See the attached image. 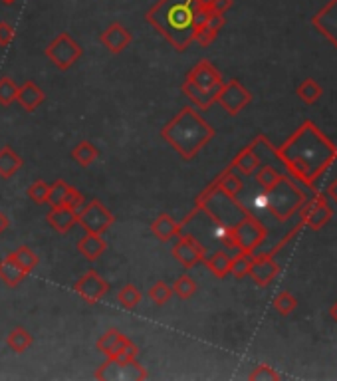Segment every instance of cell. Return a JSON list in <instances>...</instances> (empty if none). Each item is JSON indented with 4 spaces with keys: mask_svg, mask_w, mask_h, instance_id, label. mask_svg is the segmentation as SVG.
<instances>
[{
    "mask_svg": "<svg viewBox=\"0 0 337 381\" xmlns=\"http://www.w3.org/2000/svg\"><path fill=\"white\" fill-rule=\"evenodd\" d=\"M217 131L192 105H185L161 130L163 137L185 161H192L214 140Z\"/></svg>",
    "mask_w": 337,
    "mask_h": 381,
    "instance_id": "3",
    "label": "cell"
},
{
    "mask_svg": "<svg viewBox=\"0 0 337 381\" xmlns=\"http://www.w3.org/2000/svg\"><path fill=\"white\" fill-rule=\"evenodd\" d=\"M4 4H12V2H16V0H2Z\"/></svg>",
    "mask_w": 337,
    "mask_h": 381,
    "instance_id": "51",
    "label": "cell"
},
{
    "mask_svg": "<svg viewBox=\"0 0 337 381\" xmlns=\"http://www.w3.org/2000/svg\"><path fill=\"white\" fill-rule=\"evenodd\" d=\"M329 318H331V320L337 324V302H333L331 308H329Z\"/></svg>",
    "mask_w": 337,
    "mask_h": 381,
    "instance_id": "50",
    "label": "cell"
},
{
    "mask_svg": "<svg viewBox=\"0 0 337 381\" xmlns=\"http://www.w3.org/2000/svg\"><path fill=\"white\" fill-rule=\"evenodd\" d=\"M16 93H19V85L10 78V75H2L0 78V105L9 108L16 102Z\"/></svg>",
    "mask_w": 337,
    "mask_h": 381,
    "instance_id": "37",
    "label": "cell"
},
{
    "mask_svg": "<svg viewBox=\"0 0 337 381\" xmlns=\"http://www.w3.org/2000/svg\"><path fill=\"white\" fill-rule=\"evenodd\" d=\"M304 203L306 195L290 177H282L278 185L266 191V207L278 221H288L294 213L300 211Z\"/></svg>",
    "mask_w": 337,
    "mask_h": 381,
    "instance_id": "5",
    "label": "cell"
},
{
    "mask_svg": "<svg viewBox=\"0 0 337 381\" xmlns=\"http://www.w3.org/2000/svg\"><path fill=\"white\" fill-rule=\"evenodd\" d=\"M248 380L250 381H276V380H280V373L274 372V367H270L268 363H260V365H256L254 370L250 372Z\"/></svg>",
    "mask_w": 337,
    "mask_h": 381,
    "instance_id": "42",
    "label": "cell"
},
{
    "mask_svg": "<svg viewBox=\"0 0 337 381\" xmlns=\"http://www.w3.org/2000/svg\"><path fill=\"white\" fill-rule=\"evenodd\" d=\"M278 272H280V266H278V262L274 261L272 254H268V252L252 254V266H250L248 276L254 280L260 288H266L268 284H272V280L278 276Z\"/></svg>",
    "mask_w": 337,
    "mask_h": 381,
    "instance_id": "14",
    "label": "cell"
},
{
    "mask_svg": "<svg viewBox=\"0 0 337 381\" xmlns=\"http://www.w3.org/2000/svg\"><path fill=\"white\" fill-rule=\"evenodd\" d=\"M311 24L337 48V0H329L328 4L311 19Z\"/></svg>",
    "mask_w": 337,
    "mask_h": 381,
    "instance_id": "16",
    "label": "cell"
},
{
    "mask_svg": "<svg viewBox=\"0 0 337 381\" xmlns=\"http://www.w3.org/2000/svg\"><path fill=\"white\" fill-rule=\"evenodd\" d=\"M28 274L20 268L19 262L12 259V254H9L6 259L0 261V280L2 284H6L9 288H16L20 282H24Z\"/></svg>",
    "mask_w": 337,
    "mask_h": 381,
    "instance_id": "24",
    "label": "cell"
},
{
    "mask_svg": "<svg viewBox=\"0 0 337 381\" xmlns=\"http://www.w3.org/2000/svg\"><path fill=\"white\" fill-rule=\"evenodd\" d=\"M93 377L95 380H147L149 377V373L147 370L141 365V363L131 362V363H119L115 360H105V363H101L100 367H98V372L93 373Z\"/></svg>",
    "mask_w": 337,
    "mask_h": 381,
    "instance_id": "8",
    "label": "cell"
},
{
    "mask_svg": "<svg viewBox=\"0 0 337 381\" xmlns=\"http://www.w3.org/2000/svg\"><path fill=\"white\" fill-rule=\"evenodd\" d=\"M48 191H50V185L46 181H36L28 187L26 193L30 201H34L36 205H44L46 199H48Z\"/></svg>",
    "mask_w": 337,
    "mask_h": 381,
    "instance_id": "43",
    "label": "cell"
},
{
    "mask_svg": "<svg viewBox=\"0 0 337 381\" xmlns=\"http://www.w3.org/2000/svg\"><path fill=\"white\" fill-rule=\"evenodd\" d=\"M282 173L278 169H274L272 165H260V167L256 169V183L264 189V193L270 191L272 187L278 185L282 181Z\"/></svg>",
    "mask_w": 337,
    "mask_h": 381,
    "instance_id": "31",
    "label": "cell"
},
{
    "mask_svg": "<svg viewBox=\"0 0 337 381\" xmlns=\"http://www.w3.org/2000/svg\"><path fill=\"white\" fill-rule=\"evenodd\" d=\"M121 340H123V334H121L119 330H115V328H111V330H108V332L98 340V350H100L105 357H111L113 353L118 352Z\"/></svg>",
    "mask_w": 337,
    "mask_h": 381,
    "instance_id": "32",
    "label": "cell"
},
{
    "mask_svg": "<svg viewBox=\"0 0 337 381\" xmlns=\"http://www.w3.org/2000/svg\"><path fill=\"white\" fill-rule=\"evenodd\" d=\"M204 264L207 268L217 276V278L224 280L230 274V262H232V256L228 254L227 251H217L210 254L209 259H204Z\"/></svg>",
    "mask_w": 337,
    "mask_h": 381,
    "instance_id": "26",
    "label": "cell"
},
{
    "mask_svg": "<svg viewBox=\"0 0 337 381\" xmlns=\"http://www.w3.org/2000/svg\"><path fill=\"white\" fill-rule=\"evenodd\" d=\"M234 0H212V4L209 6L210 12H217V14H227L228 10L232 9Z\"/></svg>",
    "mask_w": 337,
    "mask_h": 381,
    "instance_id": "46",
    "label": "cell"
},
{
    "mask_svg": "<svg viewBox=\"0 0 337 381\" xmlns=\"http://www.w3.org/2000/svg\"><path fill=\"white\" fill-rule=\"evenodd\" d=\"M171 296H173V288H171L167 282H163V280L155 282V284L151 286V290H149V298H151V302H153L155 306H165V304L171 300Z\"/></svg>",
    "mask_w": 337,
    "mask_h": 381,
    "instance_id": "41",
    "label": "cell"
},
{
    "mask_svg": "<svg viewBox=\"0 0 337 381\" xmlns=\"http://www.w3.org/2000/svg\"><path fill=\"white\" fill-rule=\"evenodd\" d=\"M137 355H139V348L129 340L128 335H123V340H121V344H119L118 352L113 353L110 360H115V362L119 363H131L135 362Z\"/></svg>",
    "mask_w": 337,
    "mask_h": 381,
    "instance_id": "35",
    "label": "cell"
},
{
    "mask_svg": "<svg viewBox=\"0 0 337 381\" xmlns=\"http://www.w3.org/2000/svg\"><path fill=\"white\" fill-rule=\"evenodd\" d=\"M44 92H42L34 82H24V84L19 88V93H16V102H19L26 112L38 110V108L44 103Z\"/></svg>",
    "mask_w": 337,
    "mask_h": 381,
    "instance_id": "22",
    "label": "cell"
},
{
    "mask_svg": "<svg viewBox=\"0 0 337 381\" xmlns=\"http://www.w3.org/2000/svg\"><path fill=\"white\" fill-rule=\"evenodd\" d=\"M46 221L58 233H68V231H72L73 226L78 224V213L66 205L52 207L50 213L46 214Z\"/></svg>",
    "mask_w": 337,
    "mask_h": 381,
    "instance_id": "17",
    "label": "cell"
},
{
    "mask_svg": "<svg viewBox=\"0 0 337 381\" xmlns=\"http://www.w3.org/2000/svg\"><path fill=\"white\" fill-rule=\"evenodd\" d=\"M173 256L175 261L181 262L185 268H192L207 259V251L192 234H181L179 241L175 242Z\"/></svg>",
    "mask_w": 337,
    "mask_h": 381,
    "instance_id": "12",
    "label": "cell"
},
{
    "mask_svg": "<svg viewBox=\"0 0 337 381\" xmlns=\"http://www.w3.org/2000/svg\"><path fill=\"white\" fill-rule=\"evenodd\" d=\"M171 288H173V294H177L181 300H189V298L195 296V292H197V282H195L189 274H182V276L175 280V284Z\"/></svg>",
    "mask_w": 337,
    "mask_h": 381,
    "instance_id": "40",
    "label": "cell"
},
{
    "mask_svg": "<svg viewBox=\"0 0 337 381\" xmlns=\"http://www.w3.org/2000/svg\"><path fill=\"white\" fill-rule=\"evenodd\" d=\"M187 80L204 92H219L220 85L224 84L220 72L209 60H201L199 64L192 66V70L187 74Z\"/></svg>",
    "mask_w": 337,
    "mask_h": 381,
    "instance_id": "13",
    "label": "cell"
},
{
    "mask_svg": "<svg viewBox=\"0 0 337 381\" xmlns=\"http://www.w3.org/2000/svg\"><path fill=\"white\" fill-rule=\"evenodd\" d=\"M118 302L121 304V308L133 310V308L141 302V292H139V288H137L135 284H125L123 288L119 290Z\"/></svg>",
    "mask_w": 337,
    "mask_h": 381,
    "instance_id": "39",
    "label": "cell"
},
{
    "mask_svg": "<svg viewBox=\"0 0 337 381\" xmlns=\"http://www.w3.org/2000/svg\"><path fill=\"white\" fill-rule=\"evenodd\" d=\"M262 165V159L260 155L256 153V141L254 143H250L247 147L242 149L240 153H238L237 157L232 159V163L228 165V167L238 169L242 175H254L256 169Z\"/></svg>",
    "mask_w": 337,
    "mask_h": 381,
    "instance_id": "20",
    "label": "cell"
},
{
    "mask_svg": "<svg viewBox=\"0 0 337 381\" xmlns=\"http://www.w3.org/2000/svg\"><path fill=\"white\" fill-rule=\"evenodd\" d=\"M217 102L228 115H238L248 103L252 102V93L248 92L238 80H230L227 84H222V88L219 90Z\"/></svg>",
    "mask_w": 337,
    "mask_h": 381,
    "instance_id": "10",
    "label": "cell"
},
{
    "mask_svg": "<svg viewBox=\"0 0 337 381\" xmlns=\"http://www.w3.org/2000/svg\"><path fill=\"white\" fill-rule=\"evenodd\" d=\"M113 223H115V216L98 199H91L90 203H85L78 211V224H82L85 233L103 234L105 231H110V226Z\"/></svg>",
    "mask_w": 337,
    "mask_h": 381,
    "instance_id": "7",
    "label": "cell"
},
{
    "mask_svg": "<svg viewBox=\"0 0 337 381\" xmlns=\"http://www.w3.org/2000/svg\"><path fill=\"white\" fill-rule=\"evenodd\" d=\"M328 197L337 205V177H336V179H333V181H331V183H329V187H328Z\"/></svg>",
    "mask_w": 337,
    "mask_h": 381,
    "instance_id": "47",
    "label": "cell"
},
{
    "mask_svg": "<svg viewBox=\"0 0 337 381\" xmlns=\"http://www.w3.org/2000/svg\"><path fill=\"white\" fill-rule=\"evenodd\" d=\"M266 226L254 214H247L242 221H238L230 231H220V242L230 251H242L254 254L256 249L266 241Z\"/></svg>",
    "mask_w": 337,
    "mask_h": 381,
    "instance_id": "4",
    "label": "cell"
},
{
    "mask_svg": "<svg viewBox=\"0 0 337 381\" xmlns=\"http://www.w3.org/2000/svg\"><path fill=\"white\" fill-rule=\"evenodd\" d=\"M70 187L66 181H62V179H58V181H54L52 185H50V191H48V199H46V203L50 205V209L52 207H60L64 205L66 203V197H68V191H70Z\"/></svg>",
    "mask_w": 337,
    "mask_h": 381,
    "instance_id": "38",
    "label": "cell"
},
{
    "mask_svg": "<svg viewBox=\"0 0 337 381\" xmlns=\"http://www.w3.org/2000/svg\"><path fill=\"white\" fill-rule=\"evenodd\" d=\"M14 40V28L10 26L6 20H0V48H6Z\"/></svg>",
    "mask_w": 337,
    "mask_h": 381,
    "instance_id": "45",
    "label": "cell"
},
{
    "mask_svg": "<svg viewBox=\"0 0 337 381\" xmlns=\"http://www.w3.org/2000/svg\"><path fill=\"white\" fill-rule=\"evenodd\" d=\"M22 157L10 145H4L0 149V177L2 179H10L19 173V169L22 167Z\"/></svg>",
    "mask_w": 337,
    "mask_h": 381,
    "instance_id": "25",
    "label": "cell"
},
{
    "mask_svg": "<svg viewBox=\"0 0 337 381\" xmlns=\"http://www.w3.org/2000/svg\"><path fill=\"white\" fill-rule=\"evenodd\" d=\"M274 153L288 173L306 187L316 185L319 177L337 161V145L319 131L313 121H304L296 133L274 149Z\"/></svg>",
    "mask_w": 337,
    "mask_h": 381,
    "instance_id": "1",
    "label": "cell"
},
{
    "mask_svg": "<svg viewBox=\"0 0 337 381\" xmlns=\"http://www.w3.org/2000/svg\"><path fill=\"white\" fill-rule=\"evenodd\" d=\"M224 22H227L224 14L210 12L207 22L195 30V42H199L201 46H210V44L217 40V36H219V32L222 30V26H224Z\"/></svg>",
    "mask_w": 337,
    "mask_h": 381,
    "instance_id": "19",
    "label": "cell"
},
{
    "mask_svg": "<svg viewBox=\"0 0 337 381\" xmlns=\"http://www.w3.org/2000/svg\"><path fill=\"white\" fill-rule=\"evenodd\" d=\"M98 157H100V151H98V147H95L91 141H80V143L72 149V159L82 169L93 165V163L98 161Z\"/></svg>",
    "mask_w": 337,
    "mask_h": 381,
    "instance_id": "28",
    "label": "cell"
},
{
    "mask_svg": "<svg viewBox=\"0 0 337 381\" xmlns=\"http://www.w3.org/2000/svg\"><path fill=\"white\" fill-rule=\"evenodd\" d=\"M274 308H276V312H278L280 316H290V314L296 312V308H298V298L294 296L292 292L282 290L278 296L274 298Z\"/></svg>",
    "mask_w": 337,
    "mask_h": 381,
    "instance_id": "36",
    "label": "cell"
},
{
    "mask_svg": "<svg viewBox=\"0 0 337 381\" xmlns=\"http://www.w3.org/2000/svg\"><path fill=\"white\" fill-rule=\"evenodd\" d=\"M108 249V242L103 241V236L101 234H93V233H85L78 241V252L82 254L85 261L95 262L100 259L101 254L105 252Z\"/></svg>",
    "mask_w": 337,
    "mask_h": 381,
    "instance_id": "21",
    "label": "cell"
},
{
    "mask_svg": "<svg viewBox=\"0 0 337 381\" xmlns=\"http://www.w3.org/2000/svg\"><path fill=\"white\" fill-rule=\"evenodd\" d=\"M9 226H10L9 216H6V214H4V213H2V211H0V234L4 233V231H6Z\"/></svg>",
    "mask_w": 337,
    "mask_h": 381,
    "instance_id": "48",
    "label": "cell"
},
{
    "mask_svg": "<svg viewBox=\"0 0 337 381\" xmlns=\"http://www.w3.org/2000/svg\"><path fill=\"white\" fill-rule=\"evenodd\" d=\"M214 183H217V187H219L222 193H227V195L230 197H238V193L244 189L242 179H240V175L234 173V169L232 167L224 169V171L214 179Z\"/></svg>",
    "mask_w": 337,
    "mask_h": 381,
    "instance_id": "27",
    "label": "cell"
},
{
    "mask_svg": "<svg viewBox=\"0 0 337 381\" xmlns=\"http://www.w3.org/2000/svg\"><path fill=\"white\" fill-rule=\"evenodd\" d=\"M296 93H298V98H300L301 102L308 103V105H313V103H318L319 98L323 95V88L319 85L318 80L308 78V80H304V82L296 88Z\"/></svg>",
    "mask_w": 337,
    "mask_h": 381,
    "instance_id": "29",
    "label": "cell"
},
{
    "mask_svg": "<svg viewBox=\"0 0 337 381\" xmlns=\"http://www.w3.org/2000/svg\"><path fill=\"white\" fill-rule=\"evenodd\" d=\"M82 46H80L72 38V34H68V32L58 34V36L48 44V48H46V58H48L58 70H62V72L70 70V68L82 58Z\"/></svg>",
    "mask_w": 337,
    "mask_h": 381,
    "instance_id": "6",
    "label": "cell"
},
{
    "mask_svg": "<svg viewBox=\"0 0 337 381\" xmlns=\"http://www.w3.org/2000/svg\"><path fill=\"white\" fill-rule=\"evenodd\" d=\"M250 266H252V254H250V252L238 251L237 254L232 256V262H230V274L237 280H242L244 276H248Z\"/></svg>",
    "mask_w": 337,
    "mask_h": 381,
    "instance_id": "34",
    "label": "cell"
},
{
    "mask_svg": "<svg viewBox=\"0 0 337 381\" xmlns=\"http://www.w3.org/2000/svg\"><path fill=\"white\" fill-rule=\"evenodd\" d=\"M73 290H76V294L82 298V300H85L88 304H98L100 300L108 296L110 284L101 278L95 270H88L82 278L73 284Z\"/></svg>",
    "mask_w": 337,
    "mask_h": 381,
    "instance_id": "11",
    "label": "cell"
},
{
    "mask_svg": "<svg viewBox=\"0 0 337 381\" xmlns=\"http://www.w3.org/2000/svg\"><path fill=\"white\" fill-rule=\"evenodd\" d=\"M220 88H222V85H220ZM181 90L182 93L191 100L192 105H197L199 110H210V108L217 103V95H219V92H204L201 88H197L195 84H191L189 80L182 82Z\"/></svg>",
    "mask_w": 337,
    "mask_h": 381,
    "instance_id": "23",
    "label": "cell"
},
{
    "mask_svg": "<svg viewBox=\"0 0 337 381\" xmlns=\"http://www.w3.org/2000/svg\"><path fill=\"white\" fill-rule=\"evenodd\" d=\"M10 254H12V259L19 262V266L22 270H24L26 274H30L32 270L36 268L38 262H40V259H38V254L34 251H32L30 246H19L16 251L10 252Z\"/></svg>",
    "mask_w": 337,
    "mask_h": 381,
    "instance_id": "33",
    "label": "cell"
},
{
    "mask_svg": "<svg viewBox=\"0 0 337 381\" xmlns=\"http://www.w3.org/2000/svg\"><path fill=\"white\" fill-rule=\"evenodd\" d=\"M301 224H306L311 231H321L333 219V209L328 203V197L323 193H316L308 205L300 207Z\"/></svg>",
    "mask_w": 337,
    "mask_h": 381,
    "instance_id": "9",
    "label": "cell"
},
{
    "mask_svg": "<svg viewBox=\"0 0 337 381\" xmlns=\"http://www.w3.org/2000/svg\"><path fill=\"white\" fill-rule=\"evenodd\" d=\"M195 0H157L145 20L177 52H185L195 42Z\"/></svg>",
    "mask_w": 337,
    "mask_h": 381,
    "instance_id": "2",
    "label": "cell"
},
{
    "mask_svg": "<svg viewBox=\"0 0 337 381\" xmlns=\"http://www.w3.org/2000/svg\"><path fill=\"white\" fill-rule=\"evenodd\" d=\"M100 40L110 54H121L131 44L133 36L121 22H111L110 26L101 32Z\"/></svg>",
    "mask_w": 337,
    "mask_h": 381,
    "instance_id": "15",
    "label": "cell"
},
{
    "mask_svg": "<svg viewBox=\"0 0 337 381\" xmlns=\"http://www.w3.org/2000/svg\"><path fill=\"white\" fill-rule=\"evenodd\" d=\"M66 207H70L72 211H80L83 205H85V199H83V195L76 189V187H70V191H68V197H66Z\"/></svg>",
    "mask_w": 337,
    "mask_h": 381,
    "instance_id": "44",
    "label": "cell"
},
{
    "mask_svg": "<svg viewBox=\"0 0 337 381\" xmlns=\"http://www.w3.org/2000/svg\"><path fill=\"white\" fill-rule=\"evenodd\" d=\"M212 4V0H195V6H199V9H207Z\"/></svg>",
    "mask_w": 337,
    "mask_h": 381,
    "instance_id": "49",
    "label": "cell"
},
{
    "mask_svg": "<svg viewBox=\"0 0 337 381\" xmlns=\"http://www.w3.org/2000/svg\"><path fill=\"white\" fill-rule=\"evenodd\" d=\"M6 344L12 352L24 353L32 345V335L28 332L26 328L22 325H16L14 330H10V334L6 335Z\"/></svg>",
    "mask_w": 337,
    "mask_h": 381,
    "instance_id": "30",
    "label": "cell"
},
{
    "mask_svg": "<svg viewBox=\"0 0 337 381\" xmlns=\"http://www.w3.org/2000/svg\"><path fill=\"white\" fill-rule=\"evenodd\" d=\"M151 233L157 241L169 242L173 239H179L182 233V223H177L171 214H159L151 223Z\"/></svg>",
    "mask_w": 337,
    "mask_h": 381,
    "instance_id": "18",
    "label": "cell"
}]
</instances>
